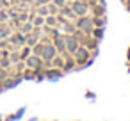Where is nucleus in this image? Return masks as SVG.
I'll return each mask as SVG.
<instances>
[{
    "label": "nucleus",
    "mask_w": 130,
    "mask_h": 121,
    "mask_svg": "<svg viewBox=\"0 0 130 121\" xmlns=\"http://www.w3.org/2000/svg\"><path fill=\"white\" fill-rule=\"evenodd\" d=\"M73 9H75L77 13H86V7H82V4H80V2H77V4L73 6Z\"/></svg>",
    "instance_id": "3"
},
{
    "label": "nucleus",
    "mask_w": 130,
    "mask_h": 121,
    "mask_svg": "<svg viewBox=\"0 0 130 121\" xmlns=\"http://www.w3.org/2000/svg\"><path fill=\"white\" fill-rule=\"evenodd\" d=\"M27 64H29L30 68H36V66L39 64V59H38V57H30V59L27 61Z\"/></svg>",
    "instance_id": "2"
},
{
    "label": "nucleus",
    "mask_w": 130,
    "mask_h": 121,
    "mask_svg": "<svg viewBox=\"0 0 130 121\" xmlns=\"http://www.w3.org/2000/svg\"><path fill=\"white\" fill-rule=\"evenodd\" d=\"M75 46H77V43H75V39H71V38H70V39H68V48H70L71 52H75V50H77Z\"/></svg>",
    "instance_id": "4"
},
{
    "label": "nucleus",
    "mask_w": 130,
    "mask_h": 121,
    "mask_svg": "<svg viewBox=\"0 0 130 121\" xmlns=\"http://www.w3.org/2000/svg\"><path fill=\"white\" fill-rule=\"evenodd\" d=\"M54 54H55L54 46H45V50H43V57H45V59H52Z\"/></svg>",
    "instance_id": "1"
},
{
    "label": "nucleus",
    "mask_w": 130,
    "mask_h": 121,
    "mask_svg": "<svg viewBox=\"0 0 130 121\" xmlns=\"http://www.w3.org/2000/svg\"><path fill=\"white\" fill-rule=\"evenodd\" d=\"M34 23H36V25H41V23H43V18H41V16H39V18H36V20H34Z\"/></svg>",
    "instance_id": "5"
}]
</instances>
